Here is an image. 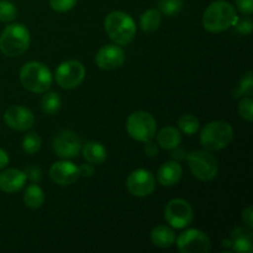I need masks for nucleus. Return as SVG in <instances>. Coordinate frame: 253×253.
I'll return each mask as SVG.
<instances>
[{"mask_svg": "<svg viewBox=\"0 0 253 253\" xmlns=\"http://www.w3.org/2000/svg\"><path fill=\"white\" fill-rule=\"evenodd\" d=\"M235 7L225 0L211 2L203 14V26L207 31L217 34L234 26L237 21Z\"/></svg>", "mask_w": 253, "mask_h": 253, "instance_id": "1", "label": "nucleus"}, {"mask_svg": "<svg viewBox=\"0 0 253 253\" xmlns=\"http://www.w3.org/2000/svg\"><path fill=\"white\" fill-rule=\"evenodd\" d=\"M104 29L110 40L116 44L126 46L131 43L136 35V24L126 12L116 10L111 11L104 20Z\"/></svg>", "mask_w": 253, "mask_h": 253, "instance_id": "2", "label": "nucleus"}, {"mask_svg": "<svg viewBox=\"0 0 253 253\" xmlns=\"http://www.w3.org/2000/svg\"><path fill=\"white\" fill-rule=\"evenodd\" d=\"M52 73L48 67L41 62H27L20 71V82L22 86L31 93H46L52 85Z\"/></svg>", "mask_w": 253, "mask_h": 253, "instance_id": "3", "label": "nucleus"}, {"mask_svg": "<svg viewBox=\"0 0 253 253\" xmlns=\"http://www.w3.org/2000/svg\"><path fill=\"white\" fill-rule=\"evenodd\" d=\"M30 32L22 24H10L0 35V51L7 57H19L30 46Z\"/></svg>", "mask_w": 253, "mask_h": 253, "instance_id": "4", "label": "nucleus"}, {"mask_svg": "<svg viewBox=\"0 0 253 253\" xmlns=\"http://www.w3.org/2000/svg\"><path fill=\"white\" fill-rule=\"evenodd\" d=\"M234 140V130L226 121L216 120L208 123L200 132V143L207 151H220Z\"/></svg>", "mask_w": 253, "mask_h": 253, "instance_id": "5", "label": "nucleus"}, {"mask_svg": "<svg viewBox=\"0 0 253 253\" xmlns=\"http://www.w3.org/2000/svg\"><path fill=\"white\" fill-rule=\"evenodd\" d=\"M188 166L193 175L202 182H210L219 172V165L214 155L207 150H197L187 156Z\"/></svg>", "mask_w": 253, "mask_h": 253, "instance_id": "6", "label": "nucleus"}, {"mask_svg": "<svg viewBox=\"0 0 253 253\" xmlns=\"http://www.w3.org/2000/svg\"><path fill=\"white\" fill-rule=\"evenodd\" d=\"M126 130L133 140L147 142L156 136L157 123L156 119L147 111H135L130 114L126 120Z\"/></svg>", "mask_w": 253, "mask_h": 253, "instance_id": "7", "label": "nucleus"}, {"mask_svg": "<svg viewBox=\"0 0 253 253\" xmlns=\"http://www.w3.org/2000/svg\"><path fill=\"white\" fill-rule=\"evenodd\" d=\"M165 219L173 229H184L192 224L194 219L193 208L187 200L175 199L169 200L165 208Z\"/></svg>", "mask_w": 253, "mask_h": 253, "instance_id": "8", "label": "nucleus"}, {"mask_svg": "<svg viewBox=\"0 0 253 253\" xmlns=\"http://www.w3.org/2000/svg\"><path fill=\"white\" fill-rule=\"evenodd\" d=\"M56 83L63 89H74L83 83L85 78V67L79 61H66L56 69Z\"/></svg>", "mask_w": 253, "mask_h": 253, "instance_id": "9", "label": "nucleus"}, {"mask_svg": "<svg viewBox=\"0 0 253 253\" xmlns=\"http://www.w3.org/2000/svg\"><path fill=\"white\" fill-rule=\"evenodd\" d=\"M178 251L182 253H208L211 249V241L205 232L190 229L182 232L175 239Z\"/></svg>", "mask_w": 253, "mask_h": 253, "instance_id": "10", "label": "nucleus"}, {"mask_svg": "<svg viewBox=\"0 0 253 253\" xmlns=\"http://www.w3.org/2000/svg\"><path fill=\"white\" fill-rule=\"evenodd\" d=\"M52 147L58 157L68 160L79 155L82 150V141L74 131L61 130L54 136Z\"/></svg>", "mask_w": 253, "mask_h": 253, "instance_id": "11", "label": "nucleus"}, {"mask_svg": "<svg viewBox=\"0 0 253 253\" xmlns=\"http://www.w3.org/2000/svg\"><path fill=\"white\" fill-rule=\"evenodd\" d=\"M126 188L133 197L145 198L152 194L156 189V179L147 169H136L128 174Z\"/></svg>", "mask_w": 253, "mask_h": 253, "instance_id": "12", "label": "nucleus"}, {"mask_svg": "<svg viewBox=\"0 0 253 253\" xmlns=\"http://www.w3.org/2000/svg\"><path fill=\"white\" fill-rule=\"evenodd\" d=\"M4 121L12 130L26 131L34 126L35 116L27 108L14 105L5 111Z\"/></svg>", "mask_w": 253, "mask_h": 253, "instance_id": "13", "label": "nucleus"}, {"mask_svg": "<svg viewBox=\"0 0 253 253\" xmlns=\"http://www.w3.org/2000/svg\"><path fill=\"white\" fill-rule=\"evenodd\" d=\"M125 62V52L115 44H105L95 56L96 66L104 71H113L121 67Z\"/></svg>", "mask_w": 253, "mask_h": 253, "instance_id": "14", "label": "nucleus"}, {"mask_svg": "<svg viewBox=\"0 0 253 253\" xmlns=\"http://www.w3.org/2000/svg\"><path fill=\"white\" fill-rule=\"evenodd\" d=\"M49 177L56 184L67 187L73 183H76L79 179V168L74 163L69 161H58L53 163L49 169Z\"/></svg>", "mask_w": 253, "mask_h": 253, "instance_id": "15", "label": "nucleus"}, {"mask_svg": "<svg viewBox=\"0 0 253 253\" xmlns=\"http://www.w3.org/2000/svg\"><path fill=\"white\" fill-rule=\"evenodd\" d=\"M26 183V175L22 170L9 168L0 173V190L5 193L19 192Z\"/></svg>", "mask_w": 253, "mask_h": 253, "instance_id": "16", "label": "nucleus"}, {"mask_svg": "<svg viewBox=\"0 0 253 253\" xmlns=\"http://www.w3.org/2000/svg\"><path fill=\"white\" fill-rule=\"evenodd\" d=\"M183 174L182 166L177 161L163 163L157 172V179L163 187H173L180 180Z\"/></svg>", "mask_w": 253, "mask_h": 253, "instance_id": "17", "label": "nucleus"}, {"mask_svg": "<svg viewBox=\"0 0 253 253\" xmlns=\"http://www.w3.org/2000/svg\"><path fill=\"white\" fill-rule=\"evenodd\" d=\"M82 153H83L84 160L86 162L91 163V165H101L103 162H105L106 157H108L106 148L100 142H96V141L86 142L82 147Z\"/></svg>", "mask_w": 253, "mask_h": 253, "instance_id": "18", "label": "nucleus"}, {"mask_svg": "<svg viewBox=\"0 0 253 253\" xmlns=\"http://www.w3.org/2000/svg\"><path fill=\"white\" fill-rule=\"evenodd\" d=\"M151 241L160 249H168L175 242L174 231L166 225H158L151 231Z\"/></svg>", "mask_w": 253, "mask_h": 253, "instance_id": "19", "label": "nucleus"}, {"mask_svg": "<svg viewBox=\"0 0 253 253\" xmlns=\"http://www.w3.org/2000/svg\"><path fill=\"white\" fill-rule=\"evenodd\" d=\"M182 142V133L173 126H166L158 132L157 143L165 150H173Z\"/></svg>", "mask_w": 253, "mask_h": 253, "instance_id": "20", "label": "nucleus"}, {"mask_svg": "<svg viewBox=\"0 0 253 253\" xmlns=\"http://www.w3.org/2000/svg\"><path fill=\"white\" fill-rule=\"evenodd\" d=\"M162 14L156 9H150L140 16L141 30L145 32H155L160 29Z\"/></svg>", "mask_w": 253, "mask_h": 253, "instance_id": "21", "label": "nucleus"}, {"mask_svg": "<svg viewBox=\"0 0 253 253\" xmlns=\"http://www.w3.org/2000/svg\"><path fill=\"white\" fill-rule=\"evenodd\" d=\"M24 203L31 209H39L44 203V193L37 184H31L24 193Z\"/></svg>", "mask_w": 253, "mask_h": 253, "instance_id": "22", "label": "nucleus"}, {"mask_svg": "<svg viewBox=\"0 0 253 253\" xmlns=\"http://www.w3.org/2000/svg\"><path fill=\"white\" fill-rule=\"evenodd\" d=\"M62 105L61 96L56 91L46 93L41 99V109L47 115H54L59 111Z\"/></svg>", "mask_w": 253, "mask_h": 253, "instance_id": "23", "label": "nucleus"}, {"mask_svg": "<svg viewBox=\"0 0 253 253\" xmlns=\"http://www.w3.org/2000/svg\"><path fill=\"white\" fill-rule=\"evenodd\" d=\"M199 120L195 118L192 114H185V115L180 116L178 120V127L185 135H194L199 130Z\"/></svg>", "mask_w": 253, "mask_h": 253, "instance_id": "24", "label": "nucleus"}, {"mask_svg": "<svg viewBox=\"0 0 253 253\" xmlns=\"http://www.w3.org/2000/svg\"><path fill=\"white\" fill-rule=\"evenodd\" d=\"M158 11L166 16H174L182 10L183 0H158Z\"/></svg>", "mask_w": 253, "mask_h": 253, "instance_id": "25", "label": "nucleus"}, {"mask_svg": "<svg viewBox=\"0 0 253 253\" xmlns=\"http://www.w3.org/2000/svg\"><path fill=\"white\" fill-rule=\"evenodd\" d=\"M41 148V137L36 132H29L22 138V150L27 155H34Z\"/></svg>", "mask_w": 253, "mask_h": 253, "instance_id": "26", "label": "nucleus"}, {"mask_svg": "<svg viewBox=\"0 0 253 253\" xmlns=\"http://www.w3.org/2000/svg\"><path fill=\"white\" fill-rule=\"evenodd\" d=\"M17 16V9L9 0H0V21H14Z\"/></svg>", "mask_w": 253, "mask_h": 253, "instance_id": "27", "label": "nucleus"}, {"mask_svg": "<svg viewBox=\"0 0 253 253\" xmlns=\"http://www.w3.org/2000/svg\"><path fill=\"white\" fill-rule=\"evenodd\" d=\"M246 95V96H252L253 95V76L252 72L249 71L240 81L239 86H237L236 95Z\"/></svg>", "mask_w": 253, "mask_h": 253, "instance_id": "28", "label": "nucleus"}, {"mask_svg": "<svg viewBox=\"0 0 253 253\" xmlns=\"http://www.w3.org/2000/svg\"><path fill=\"white\" fill-rule=\"evenodd\" d=\"M239 114L242 119L252 123L253 119V100L251 96L242 98L239 103Z\"/></svg>", "mask_w": 253, "mask_h": 253, "instance_id": "29", "label": "nucleus"}, {"mask_svg": "<svg viewBox=\"0 0 253 253\" xmlns=\"http://www.w3.org/2000/svg\"><path fill=\"white\" fill-rule=\"evenodd\" d=\"M232 245L231 249L237 253H252L253 245L252 239L247 237H237V239H231Z\"/></svg>", "mask_w": 253, "mask_h": 253, "instance_id": "30", "label": "nucleus"}, {"mask_svg": "<svg viewBox=\"0 0 253 253\" xmlns=\"http://www.w3.org/2000/svg\"><path fill=\"white\" fill-rule=\"evenodd\" d=\"M78 0H49L52 10L57 12H67L76 6Z\"/></svg>", "mask_w": 253, "mask_h": 253, "instance_id": "31", "label": "nucleus"}, {"mask_svg": "<svg viewBox=\"0 0 253 253\" xmlns=\"http://www.w3.org/2000/svg\"><path fill=\"white\" fill-rule=\"evenodd\" d=\"M24 173L26 175V179L31 180L32 183H39L42 179V170L39 166H27Z\"/></svg>", "mask_w": 253, "mask_h": 253, "instance_id": "32", "label": "nucleus"}, {"mask_svg": "<svg viewBox=\"0 0 253 253\" xmlns=\"http://www.w3.org/2000/svg\"><path fill=\"white\" fill-rule=\"evenodd\" d=\"M234 26H236L237 31L242 35H250L253 29L252 20L249 19V17H244V19H239L237 17V21Z\"/></svg>", "mask_w": 253, "mask_h": 253, "instance_id": "33", "label": "nucleus"}, {"mask_svg": "<svg viewBox=\"0 0 253 253\" xmlns=\"http://www.w3.org/2000/svg\"><path fill=\"white\" fill-rule=\"evenodd\" d=\"M236 6L242 14L251 15L253 12V0H236Z\"/></svg>", "mask_w": 253, "mask_h": 253, "instance_id": "34", "label": "nucleus"}, {"mask_svg": "<svg viewBox=\"0 0 253 253\" xmlns=\"http://www.w3.org/2000/svg\"><path fill=\"white\" fill-rule=\"evenodd\" d=\"M237 237H247V239H252V229L250 227H237L231 232V237L230 239H237Z\"/></svg>", "mask_w": 253, "mask_h": 253, "instance_id": "35", "label": "nucleus"}, {"mask_svg": "<svg viewBox=\"0 0 253 253\" xmlns=\"http://www.w3.org/2000/svg\"><path fill=\"white\" fill-rule=\"evenodd\" d=\"M242 220L246 224L247 227L252 229L253 227V207L252 205H249L246 209L242 211Z\"/></svg>", "mask_w": 253, "mask_h": 253, "instance_id": "36", "label": "nucleus"}, {"mask_svg": "<svg viewBox=\"0 0 253 253\" xmlns=\"http://www.w3.org/2000/svg\"><path fill=\"white\" fill-rule=\"evenodd\" d=\"M79 168V174L82 175V177H85V178H89L91 177V175L94 174V166L91 165V163H86V165H82Z\"/></svg>", "mask_w": 253, "mask_h": 253, "instance_id": "37", "label": "nucleus"}, {"mask_svg": "<svg viewBox=\"0 0 253 253\" xmlns=\"http://www.w3.org/2000/svg\"><path fill=\"white\" fill-rule=\"evenodd\" d=\"M145 153L148 157H155L158 155V146L151 141H147L145 142Z\"/></svg>", "mask_w": 253, "mask_h": 253, "instance_id": "38", "label": "nucleus"}, {"mask_svg": "<svg viewBox=\"0 0 253 253\" xmlns=\"http://www.w3.org/2000/svg\"><path fill=\"white\" fill-rule=\"evenodd\" d=\"M9 165V155L0 148V169H4Z\"/></svg>", "mask_w": 253, "mask_h": 253, "instance_id": "39", "label": "nucleus"}, {"mask_svg": "<svg viewBox=\"0 0 253 253\" xmlns=\"http://www.w3.org/2000/svg\"><path fill=\"white\" fill-rule=\"evenodd\" d=\"M231 245H232V240L231 239H226L222 241V246L226 247V249H231Z\"/></svg>", "mask_w": 253, "mask_h": 253, "instance_id": "40", "label": "nucleus"}]
</instances>
